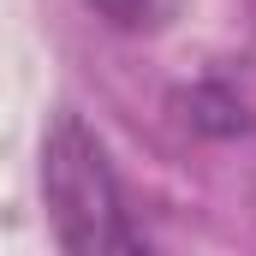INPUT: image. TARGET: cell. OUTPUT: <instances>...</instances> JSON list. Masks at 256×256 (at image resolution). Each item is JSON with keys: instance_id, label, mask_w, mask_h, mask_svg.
Listing matches in <instances>:
<instances>
[{"instance_id": "6da1fadb", "label": "cell", "mask_w": 256, "mask_h": 256, "mask_svg": "<svg viewBox=\"0 0 256 256\" xmlns=\"http://www.w3.org/2000/svg\"><path fill=\"white\" fill-rule=\"evenodd\" d=\"M42 202H48L60 250L72 256L149 250V232L126 208V185L108 161V143L78 114H54V126L42 137Z\"/></svg>"}, {"instance_id": "7a4b0ae2", "label": "cell", "mask_w": 256, "mask_h": 256, "mask_svg": "<svg viewBox=\"0 0 256 256\" xmlns=\"http://www.w3.org/2000/svg\"><path fill=\"white\" fill-rule=\"evenodd\" d=\"M108 30H120V36H155V30H167L173 18H179V6L185 0H84Z\"/></svg>"}]
</instances>
